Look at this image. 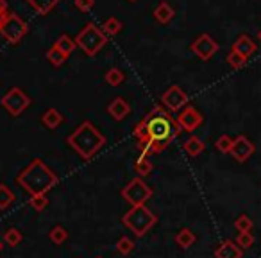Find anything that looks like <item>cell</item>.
Wrapping results in <instances>:
<instances>
[{"label":"cell","instance_id":"cell-28","mask_svg":"<svg viewBox=\"0 0 261 258\" xmlns=\"http://www.w3.org/2000/svg\"><path fill=\"white\" fill-rule=\"evenodd\" d=\"M47 59L50 61V65H52V66H61L63 63H65L68 58H66V56L63 54L61 51H59V49H56L54 45H52V47L47 51Z\"/></svg>","mask_w":261,"mask_h":258},{"label":"cell","instance_id":"cell-23","mask_svg":"<svg viewBox=\"0 0 261 258\" xmlns=\"http://www.w3.org/2000/svg\"><path fill=\"white\" fill-rule=\"evenodd\" d=\"M54 47L59 49V51H61L63 54H65L66 58H68V56L72 54V52L77 49V43H75V40H73V38L68 36V34H61V36H59L58 40H56Z\"/></svg>","mask_w":261,"mask_h":258},{"label":"cell","instance_id":"cell-7","mask_svg":"<svg viewBox=\"0 0 261 258\" xmlns=\"http://www.w3.org/2000/svg\"><path fill=\"white\" fill-rule=\"evenodd\" d=\"M0 104L11 116H20L31 106V97L18 86H13L2 95Z\"/></svg>","mask_w":261,"mask_h":258},{"label":"cell","instance_id":"cell-22","mask_svg":"<svg viewBox=\"0 0 261 258\" xmlns=\"http://www.w3.org/2000/svg\"><path fill=\"white\" fill-rule=\"evenodd\" d=\"M195 240H197L195 233H193L190 228H182L181 231L175 235V244H177L179 247H182V249L192 247L193 244H195Z\"/></svg>","mask_w":261,"mask_h":258},{"label":"cell","instance_id":"cell-5","mask_svg":"<svg viewBox=\"0 0 261 258\" xmlns=\"http://www.w3.org/2000/svg\"><path fill=\"white\" fill-rule=\"evenodd\" d=\"M77 43V47L88 56V58H93L98 52L104 49V45L108 43V36L102 33V29L98 26H95L93 22L86 24L83 29L77 33V36L73 38Z\"/></svg>","mask_w":261,"mask_h":258},{"label":"cell","instance_id":"cell-1","mask_svg":"<svg viewBox=\"0 0 261 258\" xmlns=\"http://www.w3.org/2000/svg\"><path fill=\"white\" fill-rule=\"evenodd\" d=\"M181 131L177 119H174L168 109L154 106L135 126V138L138 140L142 156L149 158V154H158L167 149Z\"/></svg>","mask_w":261,"mask_h":258},{"label":"cell","instance_id":"cell-25","mask_svg":"<svg viewBox=\"0 0 261 258\" xmlns=\"http://www.w3.org/2000/svg\"><path fill=\"white\" fill-rule=\"evenodd\" d=\"M152 161L149 160L147 156H140L138 160H136V163H135V171H136V174L140 176V178H145V176H149L150 172H152Z\"/></svg>","mask_w":261,"mask_h":258},{"label":"cell","instance_id":"cell-12","mask_svg":"<svg viewBox=\"0 0 261 258\" xmlns=\"http://www.w3.org/2000/svg\"><path fill=\"white\" fill-rule=\"evenodd\" d=\"M229 154H231L236 161L243 163V161H247L254 154V144L250 142L245 135H240V136H236L234 142H232L231 153Z\"/></svg>","mask_w":261,"mask_h":258},{"label":"cell","instance_id":"cell-13","mask_svg":"<svg viewBox=\"0 0 261 258\" xmlns=\"http://www.w3.org/2000/svg\"><path fill=\"white\" fill-rule=\"evenodd\" d=\"M108 113L113 120L120 122V120L127 119V115L130 113V104L123 97H115L108 104Z\"/></svg>","mask_w":261,"mask_h":258},{"label":"cell","instance_id":"cell-19","mask_svg":"<svg viewBox=\"0 0 261 258\" xmlns=\"http://www.w3.org/2000/svg\"><path fill=\"white\" fill-rule=\"evenodd\" d=\"M204 147H206V146H204V142L199 138V136H190V138L182 144V149H185V153L188 154V156H192V158L199 156V154L204 151Z\"/></svg>","mask_w":261,"mask_h":258},{"label":"cell","instance_id":"cell-11","mask_svg":"<svg viewBox=\"0 0 261 258\" xmlns=\"http://www.w3.org/2000/svg\"><path fill=\"white\" fill-rule=\"evenodd\" d=\"M177 122H179V126H181L182 131L192 133L204 122V116L197 108H193V106H186V108H182L181 111H179Z\"/></svg>","mask_w":261,"mask_h":258},{"label":"cell","instance_id":"cell-30","mask_svg":"<svg viewBox=\"0 0 261 258\" xmlns=\"http://www.w3.org/2000/svg\"><path fill=\"white\" fill-rule=\"evenodd\" d=\"M232 142H234V138H231L229 135H222L217 138V142H215V147H217L220 153H231V147H232Z\"/></svg>","mask_w":261,"mask_h":258},{"label":"cell","instance_id":"cell-4","mask_svg":"<svg viewBox=\"0 0 261 258\" xmlns=\"http://www.w3.org/2000/svg\"><path fill=\"white\" fill-rule=\"evenodd\" d=\"M122 224L130 229L135 237H143L158 224V215L147 206H130V210L122 215Z\"/></svg>","mask_w":261,"mask_h":258},{"label":"cell","instance_id":"cell-20","mask_svg":"<svg viewBox=\"0 0 261 258\" xmlns=\"http://www.w3.org/2000/svg\"><path fill=\"white\" fill-rule=\"evenodd\" d=\"M100 29H102V33H104L106 36H116V34L123 29V24L120 22L116 16H109V18H106L104 22H102Z\"/></svg>","mask_w":261,"mask_h":258},{"label":"cell","instance_id":"cell-34","mask_svg":"<svg viewBox=\"0 0 261 258\" xmlns=\"http://www.w3.org/2000/svg\"><path fill=\"white\" fill-rule=\"evenodd\" d=\"M236 244H238L242 249H249V247L254 244V237L250 235V231L238 233V237H236Z\"/></svg>","mask_w":261,"mask_h":258},{"label":"cell","instance_id":"cell-10","mask_svg":"<svg viewBox=\"0 0 261 258\" xmlns=\"http://www.w3.org/2000/svg\"><path fill=\"white\" fill-rule=\"evenodd\" d=\"M190 49H192V52L197 58H200L202 61H207V59H211L217 54L220 45H218L217 40H213L210 34L204 33V34H200L199 38H195V41H193Z\"/></svg>","mask_w":261,"mask_h":258},{"label":"cell","instance_id":"cell-15","mask_svg":"<svg viewBox=\"0 0 261 258\" xmlns=\"http://www.w3.org/2000/svg\"><path fill=\"white\" fill-rule=\"evenodd\" d=\"M243 249L232 240H224L220 246L215 249V258H242Z\"/></svg>","mask_w":261,"mask_h":258},{"label":"cell","instance_id":"cell-16","mask_svg":"<svg viewBox=\"0 0 261 258\" xmlns=\"http://www.w3.org/2000/svg\"><path fill=\"white\" fill-rule=\"evenodd\" d=\"M175 16V11L174 8H172L168 2H160V4L156 6V9H154V18H156V22L163 24V26H167V24H170L172 20H174Z\"/></svg>","mask_w":261,"mask_h":258},{"label":"cell","instance_id":"cell-36","mask_svg":"<svg viewBox=\"0 0 261 258\" xmlns=\"http://www.w3.org/2000/svg\"><path fill=\"white\" fill-rule=\"evenodd\" d=\"M9 6H8V0H0V29H2V26H4L6 18L9 16Z\"/></svg>","mask_w":261,"mask_h":258},{"label":"cell","instance_id":"cell-18","mask_svg":"<svg viewBox=\"0 0 261 258\" xmlns=\"http://www.w3.org/2000/svg\"><path fill=\"white\" fill-rule=\"evenodd\" d=\"M25 2L38 13V15L45 16V15H48L61 0H25Z\"/></svg>","mask_w":261,"mask_h":258},{"label":"cell","instance_id":"cell-24","mask_svg":"<svg viewBox=\"0 0 261 258\" xmlns=\"http://www.w3.org/2000/svg\"><path fill=\"white\" fill-rule=\"evenodd\" d=\"M22 239H23L22 231H20V229H16V228H8L4 231V235H2L4 244H8V246H11V247L18 246V244L22 242Z\"/></svg>","mask_w":261,"mask_h":258},{"label":"cell","instance_id":"cell-2","mask_svg":"<svg viewBox=\"0 0 261 258\" xmlns=\"http://www.w3.org/2000/svg\"><path fill=\"white\" fill-rule=\"evenodd\" d=\"M59 178L43 160L34 158L18 176H16V185L27 192L29 196H43L48 190L58 185Z\"/></svg>","mask_w":261,"mask_h":258},{"label":"cell","instance_id":"cell-27","mask_svg":"<svg viewBox=\"0 0 261 258\" xmlns=\"http://www.w3.org/2000/svg\"><path fill=\"white\" fill-rule=\"evenodd\" d=\"M104 79H106V83H108L109 86H118V84H122L123 79H125V74H123L120 68H111V70H108V72H106Z\"/></svg>","mask_w":261,"mask_h":258},{"label":"cell","instance_id":"cell-37","mask_svg":"<svg viewBox=\"0 0 261 258\" xmlns=\"http://www.w3.org/2000/svg\"><path fill=\"white\" fill-rule=\"evenodd\" d=\"M2 249H4V240L0 239V253H2Z\"/></svg>","mask_w":261,"mask_h":258},{"label":"cell","instance_id":"cell-8","mask_svg":"<svg viewBox=\"0 0 261 258\" xmlns=\"http://www.w3.org/2000/svg\"><path fill=\"white\" fill-rule=\"evenodd\" d=\"M27 33H29V26H27L16 13H9L4 26L0 29V34L4 36V40L8 41L9 45H18L20 41L27 36Z\"/></svg>","mask_w":261,"mask_h":258},{"label":"cell","instance_id":"cell-14","mask_svg":"<svg viewBox=\"0 0 261 258\" xmlns=\"http://www.w3.org/2000/svg\"><path fill=\"white\" fill-rule=\"evenodd\" d=\"M231 51L238 52L240 56H243L245 59H249L250 56L256 52V43H254V40L249 36V34H240V36L236 38L234 43H232Z\"/></svg>","mask_w":261,"mask_h":258},{"label":"cell","instance_id":"cell-21","mask_svg":"<svg viewBox=\"0 0 261 258\" xmlns=\"http://www.w3.org/2000/svg\"><path fill=\"white\" fill-rule=\"evenodd\" d=\"M16 196L6 183H0V210H8L15 204Z\"/></svg>","mask_w":261,"mask_h":258},{"label":"cell","instance_id":"cell-6","mask_svg":"<svg viewBox=\"0 0 261 258\" xmlns=\"http://www.w3.org/2000/svg\"><path fill=\"white\" fill-rule=\"evenodd\" d=\"M120 196L130 204V206H145L147 201L152 197V189L143 181V178H133L122 190Z\"/></svg>","mask_w":261,"mask_h":258},{"label":"cell","instance_id":"cell-39","mask_svg":"<svg viewBox=\"0 0 261 258\" xmlns=\"http://www.w3.org/2000/svg\"><path fill=\"white\" fill-rule=\"evenodd\" d=\"M130 2H135V0H130Z\"/></svg>","mask_w":261,"mask_h":258},{"label":"cell","instance_id":"cell-9","mask_svg":"<svg viewBox=\"0 0 261 258\" xmlns=\"http://www.w3.org/2000/svg\"><path fill=\"white\" fill-rule=\"evenodd\" d=\"M161 102H163V106L168 111H181V109L186 108V104H188V95H186V91L182 90L181 86L172 84L168 90L163 91Z\"/></svg>","mask_w":261,"mask_h":258},{"label":"cell","instance_id":"cell-40","mask_svg":"<svg viewBox=\"0 0 261 258\" xmlns=\"http://www.w3.org/2000/svg\"><path fill=\"white\" fill-rule=\"evenodd\" d=\"M98 258H102V256H98Z\"/></svg>","mask_w":261,"mask_h":258},{"label":"cell","instance_id":"cell-17","mask_svg":"<svg viewBox=\"0 0 261 258\" xmlns=\"http://www.w3.org/2000/svg\"><path fill=\"white\" fill-rule=\"evenodd\" d=\"M41 122H43V126L48 127V129H58V127L65 122V116L56 108H50L41 115Z\"/></svg>","mask_w":261,"mask_h":258},{"label":"cell","instance_id":"cell-29","mask_svg":"<svg viewBox=\"0 0 261 258\" xmlns=\"http://www.w3.org/2000/svg\"><path fill=\"white\" fill-rule=\"evenodd\" d=\"M133 249H135V242L127 239V237H120L118 242H116V251L120 254H123V256H127L129 253H133Z\"/></svg>","mask_w":261,"mask_h":258},{"label":"cell","instance_id":"cell-31","mask_svg":"<svg viewBox=\"0 0 261 258\" xmlns=\"http://www.w3.org/2000/svg\"><path fill=\"white\" fill-rule=\"evenodd\" d=\"M29 204L36 212H43L45 208L48 206V197H47V194H43V196H31Z\"/></svg>","mask_w":261,"mask_h":258},{"label":"cell","instance_id":"cell-35","mask_svg":"<svg viewBox=\"0 0 261 258\" xmlns=\"http://www.w3.org/2000/svg\"><path fill=\"white\" fill-rule=\"evenodd\" d=\"M95 6V0H75V8L83 13H88L91 11Z\"/></svg>","mask_w":261,"mask_h":258},{"label":"cell","instance_id":"cell-26","mask_svg":"<svg viewBox=\"0 0 261 258\" xmlns=\"http://www.w3.org/2000/svg\"><path fill=\"white\" fill-rule=\"evenodd\" d=\"M48 239H50V242L56 244V246H61V244L68 239V231H66L63 226L58 224V226H54L50 231H48Z\"/></svg>","mask_w":261,"mask_h":258},{"label":"cell","instance_id":"cell-3","mask_svg":"<svg viewBox=\"0 0 261 258\" xmlns=\"http://www.w3.org/2000/svg\"><path fill=\"white\" fill-rule=\"evenodd\" d=\"M66 144L83 158L84 161H90L102 147L106 146V136L100 133L97 126L90 120H84L75 131L66 138Z\"/></svg>","mask_w":261,"mask_h":258},{"label":"cell","instance_id":"cell-38","mask_svg":"<svg viewBox=\"0 0 261 258\" xmlns=\"http://www.w3.org/2000/svg\"><path fill=\"white\" fill-rule=\"evenodd\" d=\"M257 38H259V40H261V31H259V33H257Z\"/></svg>","mask_w":261,"mask_h":258},{"label":"cell","instance_id":"cell-33","mask_svg":"<svg viewBox=\"0 0 261 258\" xmlns=\"http://www.w3.org/2000/svg\"><path fill=\"white\" fill-rule=\"evenodd\" d=\"M227 63L232 66V68H242V66L247 63V59L243 58V56H240L238 52L231 51V52L227 54Z\"/></svg>","mask_w":261,"mask_h":258},{"label":"cell","instance_id":"cell-32","mask_svg":"<svg viewBox=\"0 0 261 258\" xmlns=\"http://www.w3.org/2000/svg\"><path fill=\"white\" fill-rule=\"evenodd\" d=\"M234 228L238 229L240 233L250 231V229H252V221H250L249 215H240V217L234 221Z\"/></svg>","mask_w":261,"mask_h":258}]
</instances>
